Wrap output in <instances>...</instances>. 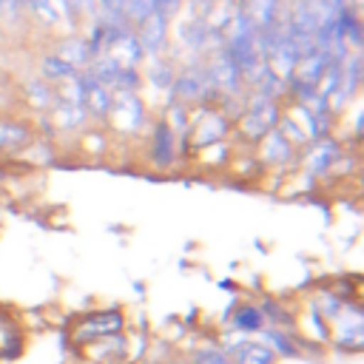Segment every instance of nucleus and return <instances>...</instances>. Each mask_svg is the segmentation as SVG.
Here are the masks:
<instances>
[{"label": "nucleus", "mask_w": 364, "mask_h": 364, "mask_svg": "<svg viewBox=\"0 0 364 364\" xmlns=\"http://www.w3.org/2000/svg\"><path fill=\"white\" fill-rule=\"evenodd\" d=\"M233 139V122L216 105H193L188 125V156L199 148Z\"/></svg>", "instance_id": "nucleus-4"}, {"label": "nucleus", "mask_w": 364, "mask_h": 364, "mask_svg": "<svg viewBox=\"0 0 364 364\" xmlns=\"http://www.w3.org/2000/svg\"><path fill=\"white\" fill-rule=\"evenodd\" d=\"M20 159L26 165H37V168H46V165H54L57 162V142L54 139H43V136H34L23 151H17Z\"/></svg>", "instance_id": "nucleus-25"}, {"label": "nucleus", "mask_w": 364, "mask_h": 364, "mask_svg": "<svg viewBox=\"0 0 364 364\" xmlns=\"http://www.w3.org/2000/svg\"><path fill=\"white\" fill-rule=\"evenodd\" d=\"M94 3H97V11L119 14V11H122V3H125V0H94Z\"/></svg>", "instance_id": "nucleus-35"}, {"label": "nucleus", "mask_w": 364, "mask_h": 364, "mask_svg": "<svg viewBox=\"0 0 364 364\" xmlns=\"http://www.w3.org/2000/svg\"><path fill=\"white\" fill-rule=\"evenodd\" d=\"M191 156H196L202 165L225 168V165L233 162V139H228V142H216V145H208V148H199V151H193Z\"/></svg>", "instance_id": "nucleus-28"}, {"label": "nucleus", "mask_w": 364, "mask_h": 364, "mask_svg": "<svg viewBox=\"0 0 364 364\" xmlns=\"http://www.w3.org/2000/svg\"><path fill=\"white\" fill-rule=\"evenodd\" d=\"M347 145H355L353 139H338L336 134L333 136H321V139H310L301 151H299V171L316 176L318 182L324 176H330L333 165L338 162V156L347 151Z\"/></svg>", "instance_id": "nucleus-7"}, {"label": "nucleus", "mask_w": 364, "mask_h": 364, "mask_svg": "<svg viewBox=\"0 0 364 364\" xmlns=\"http://www.w3.org/2000/svg\"><path fill=\"white\" fill-rule=\"evenodd\" d=\"M253 154H256V159L264 171H273L279 176H287V173L299 171V148H293L276 128L264 134V139L253 148Z\"/></svg>", "instance_id": "nucleus-8"}, {"label": "nucleus", "mask_w": 364, "mask_h": 364, "mask_svg": "<svg viewBox=\"0 0 364 364\" xmlns=\"http://www.w3.org/2000/svg\"><path fill=\"white\" fill-rule=\"evenodd\" d=\"M48 117H51V122H54V128H57V136H60V134H68V131H82V128L88 125V114H85L82 102L63 100L60 94H57V102L51 105Z\"/></svg>", "instance_id": "nucleus-16"}, {"label": "nucleus", "mask_w": 364, "mask_h": 364, "mask_svg": "<svg viewBox=\"0 0 364 364\" xmlns=\"http://www.w3.org/2000/svg\"><path fill=\"white\" fill-rule=\"evenodd\" d=\"M264 327V316L256 301H230L225 310V330L239 333L245 338H256Z\"/></svg>", "instance_id": "nucleus-12"}, {"label": "nucleus", "mask_w": 364, "mask_h": 364, "mask_svg": "<svg viewBox=\"0 0 364 364\" xmlns=\"http://www.w3.org/2000/svg\"><path fill=\"white\" fill-rule=\"evenodd\" d=\"M205 68H208V77L216 88V94H228V97H242L247 91L245 85V77L239 71V65L225 54V48H216L205 57Z\"/></svg>", "instance_id": "nucleus-9"}, {"label": "nucleus", "mask_w": 364, "mask_h": 364, "mask_svg": "<svg viewBox=\"0 0 364 364\" xmlns=\"http://www.w3.org/2000/svg\"><path fill=\"white\" fill-rule=\"evenodd\" d=\"M37 77H43V80L51 82V85H60V82L77 77V68L68 65L65 60H60L54 51H43L40 60H37Z\"/></svg>", "instance_id": "nucleus-21"}, {"label": "nucleus", "mask_w": 364, "mask_h": 364, "mask_svg": "<svg viewBox=\"0 0 364 364\" xmlns=\"http://www.w3.org/2000/svg\"><path fill=\"white\" fill-rule=\"evenodd\" d=\"M256 304H259V310H262L267 327H287V330H296V310H290L282 299L262 296Z\"/></svg>", "instance_id": "nucleus-22"}, {"label": "nucleus", "mask_w": 364, "mask_h": 364, "mask_svg": "<svg viewBox=\"0 0 364 364\" xmlns=\"http://www.w3.org/2000/svg\"><path fill=\"white\" fill-rule=\"evenodd\" d=\"M108 54H114L125 68H142V63H145V54H142V46H139L134 28H128V31L114 43V48H111Z\"/></svg>", "instance_id": "nucleus-24"}, {"label": "nucleus", "mask_w": 364, "mask_h": 364, "mask_svg": "<svg viewBox=\"0 0 364 364\" xmlns=\"http://www.w3.org/2000/svg\"><path fill=\"white\" fill-rule=\"evenodd\" d=\"M111 91H134V94H142V71L139 68H119Z\"/></svg>", "instance_id": "nucleus-29"}, {"label": "nucleus", "mask_w": 364, "mask_h": 364, "mask_svg": "<svg viewBox=\"0 0 364 364\" xmlns=\"http://www.w3.org/2000/svg\"><path fill=\"white\" fill-rule=\"evenodd\" d=\"M344 43H347L350 51H361V48H364V17L353 20V26H350L347 34H344Z\"/></svg>", "instance_id": "nucleus-32"}, {"label": "nucleus", "mask_w": 364, "mask_h": 364, "mask_svg": "<svg viewBox=\"0 0 364 364\" xmlns=\"http://www.w3.org/2000/svg\"><path fill=\"white\" fill-rule=\"evenodd\" d=\"M82 364H91V361H82Z\"/></svg>", "instance_id": "nucleus-38"}, {"label": "nucleus", "mask_w": 364, "mask_h": 364, "mask_svg": "<svg viewBox=\"0 0 364 364\" xmlns=\"http://www.w3.org/2000/svg\"><path fill=\"white\" fill-rule=\"evenodd\" d=\"M26 350V327L11 313L0 310V361H14Z\"/></svg>", "instance_id": "nucleus-17"}, {"label": "nucleus", "mask_w": 364, "mask_h": 364, "mask_svg": "<svg viewBox=\"0 0 364 364\" xmlns=\"http://www.w3.org/2000/svg\"><path fill=\"white\" fill-rule=\"evenodd\" d=\"M82 145H85V154H105V151H108V136H105V128H91V131H82Z\"/></svg>", "instance_id": "nucleus-31"}, {"label": "nucleus", "mask_w": 364, "mask_h": 364, "mask_svg": "<svg viewBox=\"0 0 364 364\" xmlns=\"http://www.w3.org/2000/svg\"><path fill=\"white\" fill-rule=\"evenodd\" d=\"M23 6H26V11H28V20H31L37 28L54 31V28L63 26V23H60V14H57V9H54V0H23Z\"/></svg>", "instance_id": "nucleus-27"}, {"label": "nucleus", "mask_w": 364, "mask_h": 364, "mask_svg": "<svg viewBox=\"0 0 364 364\" xmlns=\"http://www.w3.org/2000/svg\"><path fill=\"white\" fill-rule=\"evenodd\" d=\"M327 65H330V54L327 51H321V48H313L310 54H304L299 63H296V77L299 80H304V82H310V85H318V80H321V74L327 71Z\"/></svg>", "instance_id": "nucleus-26"}, {"label": "nucleus", "mask_w": 364, "mask_h": 364, "mask_svg": "<svg viewBox=\"0 0 364 364\" xmlns=\"http://www.w3.org/2000/svg\"><path fill=\"white\" fill-rule=\"evenodd\" d=\"M20 97H23V102L34 114H48L51 105L57 102V85H51L43 77L31 74V77H23L20 80Z\"/></svg>", "instance_id": "nucleus-15"}, {"label": "nucleus", "mask_w": 364, "mask_h": 364, "mask_svg": "<svg viewBox=\"0 0 364 364\" xmlns=\"http://www.w3.org/2000/svg\"><path fill=\"white\" fill-rule=\"evenodd\" d=\"M34 139V125L31 119L23 117H0V154L11 156L23 151Z\"/></svg>", "instance_id": "nucleus-14"}, {"label": "nucleus", "mask_w": 364, "mask_h": 364, "mask_svg": "<svg viewBox=\"0 0 364 364\" xmlns=\"http://www.w3.org/2000/svg\"><path fill=\"white\" fill-rule=\"evenodd\" d=\"M171 100H179L185 105H213L219 100L205 60H185L176 63V77H173V88H171Z\"/></svg>", "instance_id": "nucleus-3"}, {"label": "nucleus", "mask_w": 364, "mask_h": 364, "mask_svg": "<svg viewBox=\"0 0 364 364\" xmlns=\"http://www.w3.org/2000/svg\"><path fill=\"white\" fill-rule=\"evenodd\" d=\"M68 3H71V14L80 23V28H82L85 20H91L97 14V3L94 0H68Z\"/></svg>", "instance_id": "nucleus-33"}, {"label": "nucleus", "mask_w": 364, "mask_h": 364, "mask_svg": "<svg viewBox=\"0 0 364 364\" xmlns=\"http://www.w3.org/2000/svg\"><path fill=\"white\" fill-rule=\"evenodd\" d=\"M230 364H276L279 358L273 355V350L267 344H262L259 338H242L236 341L230 350Z\"/></svg>", "instance_id": "nucleus-20"}, {"label": "nucleus", "mask_w": 364, "mask_h": 364, "mask_svg": "<svg viewBox=\"0 0 364 364\" xmlns=\"http://www.w3.org/2000/svg\"><path fill=\"white\" fill-rule=\"evenodd\" d=\"M145 136H148V145H145V162H148L151 171H156V173H168V171H173L179 162H185L182 154H179V139H176V134L168 128V122H165L159 114L151 119Z\"/></svg>", "instance_id": "nucleus-6"}, {"label": "nucleus", "mask_w": 364, "mask_h": 364, "mask_svg": "<svg viewBox=\"0 0 364 364\" xmlns=\"http://www.w3.org/2000/svg\"><path fill=\"white\" fill-rule=\"evenodd\" d=\"M338 82H341V63L338 60H330V65H327V71L321 74V80H318V94H324V97H330L336 88H338Z\"/></svg>", "instance_id": "nucleus-30"}, {"label": "nucleus", "mask_w": 364, "mask_h": 364, "mask_svg": "<svg viewBox=\"0 0 364 364\" xmlns=\"http://www.w3.org/2000/svg\"><path fill=\"white\" fill-rule=\"evenodd\" d=\"M142 88H148L154 97H162V105L171 102V88L176 77V60L171 57H154L142 63Z\"/></svg>", "instance_id": "nucleus-11"}, {"label": "nucleus", "mask_w": 364, "mask_h": 364, "mask_svg": "<svg viewBox=\"0 0 364 364\" xmlns=\"http://www.w3.org/2000/svg\"><path fill=\"white\" fill-rule=\"evenodd\" d=\"M151 102L142 94L134 91H111V111L105 119V131H114L117 136L134 139L142 136L151 125Z\"/></svg>", "instance_id": "nucleus-1"}, {"label": "nucleus", "mask_w": 364, "mask_h": 364, "mask_svg": "<svg viewBox=\"0 0 364 364\" xmlns=\"http://www.w3.org/2000/svg\"><path fill=\"white\" fill-rule=\"evenodd\" d=\"M188 364H230L228 350L219 344L216 336H202L193 344H188V350L182 353Z\"/></svg>", "instance_id": "nucleus-18"}, {"label": "nucleus", "mask_w": 364, "mask_h": 364, "mask_svg": "<svg viewBox=\"0 0 364 364\" xmlns=\"http://www.w3.org/2000/svg\"><path fill=\"white\" fill-rule=\"evenodd\" d=\"M51 51H54L60 60H65L68 65H74L77 71L88 68V63H91V54H88L85 37H82L80 31H68L65 37H60V40H57V46H54Z\"/></svg>", "instance_id": "nucleus-19"}, {"label": "nucleus", "mask_w": 364, "mask_h": 364, "mask_svg": "<svg viewBox=\"0 0 364 364\" xmlns=\"http://www.w3.org/2000/svg\"><path fill=\"white\" fill-rule=\"evenodd\" d=\"M256 338L262 344H267L276 358H304V353H307L301 336L296 330H287V327H267L264 324Z\"/></svg>", "instance_id": "nucleus-13"}, {"label": "nucleus", "mask_w": 364, "mask_h": 364, "mask_svg": "<svg viewBox=\"0 0 364 364\" xmlns=\"http://www.w3.org/2000/svg\"><path fill=\"white\" fill-rule=\"evenodd\" d=\"M247 17L256 23V28H267L273 26L279 17H282V9H284V0H236Z\"/></svg>", "instance_id": "nucleus-23"}, {"label": "nucleus", "mask_w": 364, "mask_h": 364, "mask_svg": "<svg viewBox=\"0 0 364 364\" xmlns=\"http://www.w3.org/2000/svg\"><path fill=\"white\" fill-rule=\"evenodd\" d=\"M156 3H159V0H156Z\"/></svg>", "instance_id": "nucleus-40"}, {"label": "nucleus", "mask_w": 364, "mask_h": 364, "mask_svg": "<svg viewBox=\"0 0 364 364\" xmlns=\"http://www.w3.org/2000/svg\"><path fill=\"white\" fill-rule=\"evenodd\" d=\"M216 287H219V290H225V293H236V282H233V279H219V282H216Z\"/></svg>", "instance_id": "nucleus-36"}, {"label": "nucleus", "mask_w": 364, "mask_h": 364, "mask_svg": "<svg viewBox=\"0 0 364 364\" xmlns=\"http://www.w3.org/2000/svg\"><path fill=\"white\" fill-rule=\"evenodd\" d=\"M171 23H173L171 17H165L162 11H154V14L145 17L139 26H134L145 60L168 57V51H171Z\"/></svg>", "instance_id": "nucleus-10"}, {"label": "nucleus", "mask_w": 364, "mask_h": 364, "mask_svg": "<svg viewBox=\"0 0 364 364\" xmlns=\"http://www.w3.org/2000/svg\"><path fill=\"white\" fill-rule=\"evenodd\" d=\"M20 3H23V0H20ZM23 9H26V6H23Z\"/></svg>", "instance_id": "nucleus-39"}, {"label": "nucleus", "mask_w": 364, "mask_h": 364, "mask_svg": "<svg viewBox=\"0 0 364 364\" xmlns=\"http://www.w3.org/2000/svg\"><path fill=\"white\" fill-rule=\"evenodd\" d=\"M128 330V316L122 307H100V310H85L80 313L71 327H68V336H71V344L74 347H88L100 338H108V336H117V333H125Z\"/></svg>", "instance_id": "nucleus-2"}, {"label": "nucleus", "mask_w": 364, "mask_h": 364, "mask_svg": "<svg viewBox=\"0 0 364 364\" xmlns=\"http://www.w3.org/2000/svg\"><path fill=\"white\" fill-rule=\"evenodd\" d=\"M0 176H6V171H3V165H0Z\"/></svg>", "instance_id": "nucleus-37"}, {"label": "nucleus", "mask_w": 364, "mask_h": 364, "mask_svg": "<svg viewBox=\"0 0 364 364\" xmlns=\"http://www.w3.org/2000/svg\"><path fill=\"white\" fill-rule=\"evenodd\" d=\"M344 355H358L364 350V307L361 299L344 301L341 313L330 321V344Z\"/></svg>", "instance_id": "nucleus-5"}, {"label": "nucleus", "mask_w": 364, "mask_h": 364, "mask_svg": "<svg viewBox=\"0 0 364 364\" xmlns=\"http://www.w3.org/2000/svg\"><path fill=\"white\" fill-rule=\"evenodd\" d=\"M350 117H353V142H361V136H364V114H361V105L358 102H353V108L347 111Z\"/></svg>", "instance_id": "nucleus-34"}]
</instances>
